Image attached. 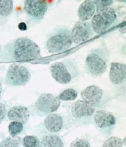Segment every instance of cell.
<instances>
[{
	"label": "cell",
	"instance_id": "cell-1",
	"mask_svg": "<svg viewBox=\"0 0 126 147\" xmlns=\"http://www.w3.org/2000/svg\"><path fill=\"white\" fill-rule=\"evenodd\" d=\"M40 57L39 46L27 38L13 40L1 49V60L4 62L30 61Z\"/></svg>",
	"mask_w": 126,
	"mask_h": 147
},
{
	"label": "cell",
	"instance_id": "cell-2",
	"mask_svg": "<svg viewBox=\"0 0 126 147\" xmlns=\"http://www.w3.org/2000/svg\"><path fill=\"white\" fill-rule=\"evenodd\" d=\"M49 69L52 77L61 84H68L80 75L77 64L69 58L54 63Z\"/></svg>",
	"mask_w": 126,
	"mask_h": 147
},
{
	"label": "cell",
	"instance_id": "cell-3",
	"mask_svg": "<svg viewBox=\"0 0 126 147\" xmlns=\"http://www.w3.org/2000/svg\"><path fill=\"white\" fill-rule=\"evenodd\" d=\"M108 61L109 52L106 47L92 49L86 59V71L93 76H101L106 71Z\"/></svg>",
	"mask_w": 126,
	"mask_h": 147
},
{
	"label": "cell",
	"instance_id": "cell-4",
	"mask_svg": "<svg viewBox=\"0 0 126 147\" xmlns=\"http://www.w3.org/2000/svg\"><path fill=\"white\" fill-rule=\"evenodd\" d=\"M117 21V13L113 7L101 8L93 15L90 25L94 32L102 34L115 25Z\"/></svg>",
	"mask_w": 126,
	"mask_h": 147
},
{
	"label": "cell",
	"instance_id": "cell-5",
	"mask_svg": "<svg viewBox=\"0 0 126 147\" xmlns=\"http://www.w3.org/2000/svg\"><path fill=\"white\" fill-rule=\"evenodd\" d=\"M71 31L67 27H60L49 35L46 42L49 52L60 53L68 51L72 46Z\"/></svg>",
	"mask_w": 126,
	"mask_h": 147
},
{
	"label": "cell",
	"instance_id": "cell-6",
	"mask_svg": "<svg viewBox=\"0 0 126 147\" xmlns=\"http://www.w3.org/2000/svg\"><path fill=\"white\" fill-rule=\"evenodd\" d=\"M30 79L31 74L23 65L13 64L7 71L5 82L12 86H21L28 83Z\"/></svg>",
	"mask_w": 126,
	"mask_h": 147
},
{
	"label": "cell",
	"instance_id": "cell-7",
	"mask_svg": "<svg viewBox=\"0 0 126 147\" xmlns=\"http://www.w3.org/2000/svg\"><path fill=\"white\" fill-rule=\"evenodd\" d=\"M60 100L49 93L42 94L34 104V109L41 115H46L54 113L60 106Z\"/></svg>",
	"mask_w": 126,
	"mask_h": 147
},
{
	"label": "cell",
	"instance_id": "cell-8",
	"mask_svg": "<svg viewBox=\"0 0 126 147\" xmlns=\"http://www.w3.org/2000/svg\"><path fill=\"white\" fill-rule=\"evenodd\" d=\"M94 34L90 23L87 21H78L71 32L73 44L80 45L90 39Z\"/></svg>",
	"mask_w": 126,
	"mask_h": 147
},
{
	"label": "cell",
	"instance_id": "cell-9",
	"mask_svg": "<svg viewBox=\"0 0 126 147\" xmlns=\"http://www.w3.org/2000/svg\"><path fill=\"white\" fill-rule=\"evenodd\" d=\"M48 5L46 0H25L24 11L32 19L42 20L48 10Z\"/></svg>",
	"mask_w": 126,
	"mask_h": 147
},
{
	"label": "cell",
	"instance_id": "cell-10",
	"mask_svg": "<svg viewBox=\"0 0 126 147\" xmlns=\"http://www.w3.org/2000/svg\"><path fill=\"white\" fill-rule=\"evenodd\" d=\"M103 91L100 87L94 85L84 88L81 92L83 100L94 107L100 105L102 99Z\"/></svg>",
	"mask_w": 126,
	"mask_h": 147
},
{
	"label": "cell",
	"instance_id": "cell-11",
	"mask_svg": "<svg viewBox=\"0 0 126 147\" xmlns=\"http://www.w3.org/2000/svg\"><path fill=\"white\" fill-rule=\"evenodd\" d=\"M95 108L84 100H78L73 103L71 107V113L75 119L92 116L95 113Z\"/></svg>",
	"mask_w": 126,
	"mask_h": 147
},
{
	"label": "cell",
	"instance_id": "cell-12",
	"mask_svg": "<svg viewBox=\"0 0 126 147\" xmlns=\"http://www.w3.org/2000/svg\"><path fill=\"white\" fill-rule=\"evenodd\" d=\"M94 119L97 127L104 130L111 128L116 123L115 117L112 113L103 110H99L94 113Z\"/></svg>",
	"mask_w": 126,
	"mask_h": 147
},
{
	"label": "cell",
	"instance_id": "cell-13",
	"mask_svg": "<svg viewBox=\"0 0 126 147\" xmlns=\"http://www.w3.org/2000/svg\"><path fill=\"white\" fill-rule=\"evenodd\" d=\"M65 118L58 113L49 114L44 121V127L48 132L55 134L60 131L65 126Z\"/></svg>",
	"mask_w": 126,
	"mask_h": 147
},
{
	"label": "cell",
	"instance_id": "cell-14",
	"mask_svg": "<svg viewBox=\"0 0 126 147\" xmlns=\"http://www.w3.org/2000/svg\"><path fill=\"white\" fill-rule=\"evenodd\" d=\"M109 78L114 85L124 83L126 79V65L120 63H112L109 71Z\"/></svg>",
	"mask_w": 126,
	"mask_h": 147
},
{
	"label": "cell",
	"instance_id": "cell-15",
	"mask_svg": "<svg viewBox=\"0 0 126 147\" xmlns=\"http://www.w3.org/2000/svg\"><path fill=\"white\" fill-rule=\"evenodd\" d=\"M7 117L11 121H16L22 124L28 122L30 117L29 109L23 106H16L11 108L7 113Z\"/></svg>",
	"mask_w": 126,
	"mask_h": 147
},
{
	"label": "cell",
	"instance_id": "cell-16",
	"mask_svg": "<svg viewBox=\"0 0 126 147\" xmlns=\"http://www.w3.org/2000/svg\"><path fill=\"white\" fill-rule=\"evenodd\" d=\"M96 11V7L92 0H86L79 6L78 15L79 19L87 21L92 19Z\"/></svg>",
	"mask_w": 126,
	"mask_h": 147
},
{
	"label": "cell",
	"instance_id": "cell-17",
	"mask_svg": "<svg viewBox=\"0 0 126 147\" xmlns=\"http://www.w3.org/2000/svg\"><path fill=\"white\" fill-rule=\"evenodd\" d=\"M41 142L43 147H64V143L61 138L55 134H47L44 135L42 138Z\"/></svg>",
	"mask_w": 126,
	"mask_h": 147
},
{
	"label": "cell",
	"instance_id": "cell-18",
	"mask_svg": "<svg viewBox=\"0 0 126 147\" xmlns=\"http://www.w3.org/2000/svg\"><path fill=\"white\" fill-rule=\"evenodd\" d=\"M13 10V0H0V17L1 18H7L11 14Z\"/></svg>",
	"mask_w": 126,
	"mask_h": 147
},
{
	"label": "cell",
	"instance_id": "cell-19",
	"mask_svg": "<svg viewBox=\"0 0 126 147\" xmlns=\"http://www.w3.org/2000/svg\"><path fill=\"white\" fill-rule=\"evenodd\" d=\"M22 138L19 136H11L5 138L0 143L1 147H19L21 146Z\"/></svg>",
	"mask_w": 126,
	"mask_h": 147
},
{
	"label": "cell",
	"instance_id": "cell-20",
	"mask_svg": "<svg viewBox=\"0 0 126 147\" xmlns=\"http://www.w3.org/2000/svg\"><path fill=\"white\" fill-rule=\"evenodd\" d=\"M78 97V92L74 88H69L63 90L57 98L63 101H72Z\"/></svg>",
	"mask_w": 126,
	"mask_h": 147
},
{
	"label": "cell",
	"instance_id": "cell-21",
	"mask_svg": "<svg viewBox=\"0 0 126 147\" xmlns=\"http://www.w3.org/2000/svg\"><path fill=\"white\" fill-rule=\"evenodd\" d=\"M22 143L25 147H43L41 141L35 136L27 135L25 136L22 140Z\"/></svg>",
	"mask_w": 126,
	"mask_h": 147
},
{
	"label": "cell",
	"instance_id": "cell-22",
	"mask_svg": "<svg viewBox=\"0 0 126 147\" xmlns=\"http://www.w3.org/2000/svg\"><path fill=\"white\" fill-rule=\"evenodd\" d=\"M23 124L16 121H12L8 125V131L10 135L16 136L23 131Z\"/></svg>",
	"mask_w": 126,
	"mask_h": 147
},
{
	"label": "cell",
	"instance_id": "cell-23",
	"mask_svg": "<svg viewBox=\"0 0 126 147\" xmlns=\"http://www.w3.org/2000/svg\"><path fill=\"white\" fill-rule=\"evenodd\" d=\"M126 142H124L120 138L112 136L105 141L103 144L104 147H122L125 145Z\"/></svg>",
	"mask_w": 126,
	"mask_h": 147
},
{
	"label": "cell",
	"instance_id": "cell-24",
	"mask_svg": "<svg viewBox=\"0 0 126 147\" xmlns=\"http://www.w3.org/2000/svg\"><path fill=\"white\" fill-rule=\"evenodd\" d=\"M92 1L95 5L96 10L111 7L113 3V0H94Z\"/></svg>",
	"mask_w": 126,
	"mask_h": 147
},
{
	"label": "cell",
	"instance_id": "cell-25",
	"mask_svg": "<svg viewBox=\"0 0 126 147\" xmlns=\"http://www.w3.org/2000/svg\"><path fill=\"white\" fill-rule=\"evenodd\" d=\"M70 146L72 147H89L90 143L86 138H77L71 143Z\"/></svg>",
	"mask_w": 126,
	"mask_h": 147
},
{
	"label": "cell",
	"instance_id": "cell-26",
	"mask_svg": "<svg viewBox=\"0 0 126 147\" xmlns=\"http://www.w3.org/2000/svg\"><path fill=\"white\" fill-rule=\"evenodd\" d=\"M7 113L6 108L5 104L0 102V124L5 119Z\"/></svg>",
	"mask_w": 126,
	"mask_h": 147
},
{
	"label": "cell",
	"instance_id": "cell-27",
	"mask_svg": "<svg viewBox=\"0 0 126 147\" xmlns=\"http://www.w3.org/2000/svg\"><path fill=\"white\" fill-rule=\"evenodd\" d=\"M126 25H125L124 26L121 27L119 29V32L120 33H121V34H125L126 33Z\"/></svg>",
	"mask_w": 126,
	"mask_h": 147
},
{
	"label": "cell",
	"instance_id": "cell-28",
	"mask_svg": "<svg viewBox=\"0 0 126 147\" xmlns=\"http://www.w3.org/2000/svg\"><path fill=\"white\" fill-rule=\"evenodd\" d=\"M2 93V84L0 82V98L1 97Z\"/></svg>",
	"mask_w": 126,
	"mask_h": 147
},
{
	"label": "cell",
	"instance_id": "cell-29",
	"mask_svg": "<svg viewBox=\"0 0 126 147\" xmlns=\"http://www.w3.org/2000/svg\"><path fill=\"white\" fill-rule=\"evenodd\" d=\"M116 1L121 2H126V0H116Z\"/></svg>",
	"mask_w": 126,
	"mask_h": 147
},
{
	"label": "cell",
	"instance_id": "cell-30",
	"mask_svg": "<svg viewBox=\"0 0 126 147\" xmlns=\"http://www.w3.org/2000/svg\"><path fill=\"white\" fill-rule=\"evenodd\" d=\"M0 54H1V48H0Z\"/></svg>",
	"mask_w": 126,
	"mask_h": 147
}]
</instances>
